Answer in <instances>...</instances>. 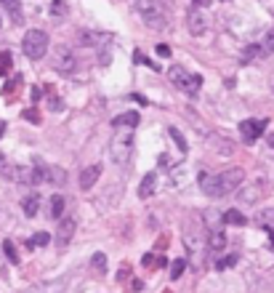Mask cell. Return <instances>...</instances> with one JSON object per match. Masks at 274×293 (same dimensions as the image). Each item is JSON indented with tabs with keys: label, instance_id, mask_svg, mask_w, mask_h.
<instances>
[{
	"label": "cell",
	"instance_id": "3",
	"mask_svg": "<svg viewBox=\"0 0 274 293\" xmlns=\"http://www.w3.org/2000/svg\"><path fill=\"white\" fill-rule=\"evenodd\" d=\"M117 134L109 142V157L115 165H128L133 155V128H115Z\"/></svg>",
	"mask_w": 274,
	"mask_h": 293
},
{
	"label": "cell",
	"instance_id": "12",
	"mask_svg": "<svg viewBox=\"0 0 274 293\" xmlns=\"http://www.w3.org/2000/svg\"><path fill=\"white\" fill-rule=\"evenodd\" d=\"M154 192H157V173L149 171V173H144L141 184H138V197H141V200H149Z\"/></svg>",
	"mask_w": 274,
	"mask_h": 293
},
{
	"label": "cell",
	"instance_id": "30",
	"mask_svg": "<svg viewBox=\"0 0 274 293\" xmlns=\"http://www.w3.org/2000/svg\"><path fill=\"white\" fill-rule=\"evenodd\" d=\"M234 264H237V256H234V253H232V256H224V259H218V261H216V269H229V267H234Z\"/></svg>",
	"mask_w": 274,
	"mask_h": 293
},
{
	"label": "cell",
	"instance_id": "10",
	"mask_svg": "<svg viewBox=\"0 0 274 293\" xmlns=\"http://www.w3.org/2000/svg\"><path fill=\"white\" fill-rule=\"evenodd\" d=\"M75 229H77V221L72 219V216H61L59 227H56V245L59 248H67L69 240L75 237Z\"/></svg>",
	"mask_w": 274,
	"mask_h": 293
},
{
	"label": "cell",
	"instance_id": "19",
	"mask_svg": "<svg viewBox=\"0 0 274 293\" xmlns=\"http://www.w3.org/2000/svg\"><path fill=\"white\" fill-rule=\"evenodd\" d=\"M258 195H261V184H253V187L240 192V203H256Z\"/></svg>",
	"mask_w": 274,
	"mask_h": 293
},
{
	"label": "cell",
	"instance_id": "17",
	"mask_svg": "<svg viewBox=\"0 0 274 293\" xmlns=\"http://www.w3.org/2000/svg\"><path fill=\"white\" fill-rule=\"evenodd\" d=\"M48 13L53 19H64L69 13V3H67V0H53V3L48 5Z\"/></svg>",
	"mask_w": 274,
	"mask_h": 293
},
{
	"label": "cell",
	"instance_id": "5",
	"mask_svg": "<svg viewBox=\"0 0 274 293\" xmlns=\"http://www.w3.org/2000/svg\"><path fill=\"white\" fill-rule=\"evenodd\" d=\"M21 48H24V56L27 59H43L45 51H48V35L43 32V29H29L24 32V40H21Z\"/></svg>",
	"mask_w": 274,
	"mask_h": 293
},
{
	"label": "cell",
	"instance_id": "37",
	"mask_svg": "<svg viewBox=\"0 0 274 293\" xmlns=\"http://www.w3.org/2000/svg\"><path fill=\"white\" fill-rule=\"evenodd\" d=\"M269 146H274V134H269Z\"/></svg>",
	"mask_w": 274,
	"mask_h": 293
},
{
	"label": "cell",
	"instance_id": "26",
	"mask_svg": "<svg viewBox=\"0 0 274 293\" xmlns=\"http://www.w3.org/2000/svg\"><path fill=\"white\" fill-rule=\"evenodd\" d=\"M3 253H5V259H8L11 264H19L16 248H13V243H11V240H3Z\"/></svg>",
	"mask_w": 274,
	"mask_h": 293
},
{
	"label": "cell",
	"instance_id": "7",
	"mask_svg": "<svg viewBox=\"0 0 274 293\" xmlns=\"http://www.w3.org/2000/svg\"><path fill=\"white\" fill-rule=\"evenodd\" d=\"M107 43H112V35L101 32V29H80L77 32V45H83V48H104Z\"/></svg>",
	"mask_w": 274,
	"mask_h": 293
},
{
	"label": "cell",
	"instance_id": "9",
	"mask_svg": "<svg viewBox=\"0 0 274 293\" xmlns=\"http://www.w3.org/2000/svg\"><path fill=\"white\" fill-rule=\"evenodd\" d=\"M186 27H189V35H194V37L205 35V29H208V16H205V11L197 8V5H192V8L186 11Z\"/></svg>",
	"mask_w": 274,
	"mask_h": 293
},
{
	"label": "cell",
	"instance_id": "28",
	"mask_svg": "<svg viewBox=\"0 0 274 293\" xmlns=\"http://www.w3.org/2000/svg\"><path fill=\"white\" fill-rule=\"evenodd\" d=\"M256 56H261V45H256V43L245 45V51H242V61H250V59H256Z\"/></svg>",
	"mask_w": 274,
	"mask_h": 293
},
{
	"label": "cell",
	"instance_id": "29",
	"mask_svg": "<svg viewBox=\"0 0 274 293\" xmlns=\"http://www.w3.org/2000/svg\"><path fill=\"white\" fill-rule=\"evenodd\" d=\"M11 72V53L3 51L0 53V75H8Z\"/></svg>",
	"mask_w": 274,
	"mask_h": 293
},
{
	"label": "cell",
	"instance_id": "8",
	"mask_svg": "<svg viewBox=\"0 0 274 293\" xmlns=\"http://www.w3.org/2000/svg\"><path fill=\"white\" fill-rule=\"evenodd\" d=\"M266 128H269V123H266V120H242L240 123L242 142H245V144H256L258 139L266 134Z\"/></svg>",
	"mask_w": 274,
	"mask_h": 293
},
{
	"label": "cell",
	"instance_id": "20",
	"mask_svg": "<svg viewBox=\"0 0 274 293\" xmlns=\"http://www.w3.org/2000/svg\"><path fill=\"white\" fill-rule=\"evenodd\" d=\"M48 181H53L56 187H64L67 184V173L61 168H48Z\"/></svg>",
	"mask_w": 274,
	"mask_h": 293
},
{
	"label": "cell",
	"instance_id": "21",
	"mask_svg": "<svg viewBox=\"0 0 274 293\" xmlns=\"http://www.w3.org/2000/svg\"><path fill=\"white\" fill-rule=\"evenodd\" d=\"M48 243H51V235L48 232H37V235L29 237V248H35V245H37V248H45Z\"/></svg>",
	"mask_w": 274,
	"mask_h": 293
},
{
	"label": "cell",
	"instance_id": "27",
	"mask_svg": "<svg viewBox=\"0 0 274 293\" xmlns=\"http://www.w3.org/2000/svg\"><path fill=\"white\" fill-rule=\"evenodd\" d=\"M184 269H186V261L184 259H173V264H170V277L178 280V277L184 275Z\"/></svg>",
	"mask_w": 274,
	"mask_h": 293
},
{
	"label": "cell",
	"instance_id": "15",
	"mask_svg": "<svg viewBox=\"0 0 274 293\" xmlns=\"http://www.w3.org/2000/svg\"><path fill=\"white\" fill-rule=\"evenodd\" d=\"M64 205H67V200L61 197V195H53L51 197V205H48V216L53 221H59L61 216H64Z\"/></svg>",
	"mask_w": 274,
	"mask_h": 293
},
{
	"label": "cell",
	"instance_id": "4",
	"mask_svg": "<svg viewBox=\"0 0 274 293\" xmlns=\"http://www.w3.org/2000/svg\"><path fill=\"white\" fill-rule=\"evenodd\" d=\"M168 78H170V83L178 88V91H184L186 96H197L200 94V88H202V78L197 72H189V69H184V67H178V64H173L168 69Z\"/></svg>",
	"mask_w": 274,
	"mask_h": 293
},
{
	"label": "cell",
	"instance_id": "6",
	"mask_svg": "<svg viewBox=\"0 0 274 293\" xmlns=\"http://www.w3.org/2000/svg\"><path fill=\"white\" fill-rule=\"evenodd\" d=\"M53 69H56L59 75H64V78L75 75L77 56H75V51L69 48V45H56V48H53Z\"/></svg>",
	"mask_w": 274,
	"mask_h": 293
},
{
	"label": "cell",
	"instance_id": "33",
	"mask_svg": "<svg viewBox=\"0 0 274 293\" xmlns=\"http://www.w3.org/2000/svg\"><path fill=\"white\" fill-rule=\"evenodd\" d=\"M192 3L197 5V8H202V5H210V3H213V0H192Z\"/></svg>",
	"mask_w": 274,
	"mask_h": 293
},
{
	"label": "cell",
	"instance_id": "23",
	"mask_svg": "<svg viewBox=\"0 0 274 293\" xmlns=\"http://www.w3.org/2000/svg\"><path fill=\"white\" fill-rule=\"evenodd\" d=\"M91 264H93V269H96L99 275H104V272H107V256H104V253H93Z\"/></svg>",
	"mask_w": 274,
	"mask_h": 293
},
{
	"label": "cell",
	"instance_id": "2",
	"mask_svg": "<svg viewBox=\"0 0 274 293\" xmlns=\"http://www.w3.org/2000/svg\"><path fill=\"white\" fill-rule=\"evenodd\" d=\"M136 13L149 29H168V8L162 0H136Z\"/></svg>",
	"mask_w": 274,
	"mask_h": 293
},
{
	"label": "cell",
	"instance_id": "34",
	"mask_svg": "<svg viewBox=\"0 0 274 293\" xmlns=\"http://www.w3.org/2000/svg\"><path fill=\"white\" fill-rule=\"evenodd\" d=\"M40 96H43V91H40V88H32V99H35V102H37Z\"/></svg>",
	"mask_w": 274,
	"mask_h": 293
},
{
	"label": "cell",
	"instance_id": "16",
	"mask_svg": "<svg viewBox=\"0 0 274 293\" xmlns=\"http://www.w3.org/2000/svg\"><path fill=\"white\" fill-rule=\"evenodd\" d=\"M226 232H221V229H216V232H210V240H208V248L210 251H224L226 248Z\"/></svg>",
	"mask_w": 274,
	"mask_h": 293
},
{
	"label": "cell",
	"instance_id": "11",
	"mask_svg": "<svg viewBox=\"0 0 274 293\" xmlns=\"http://www.w3.org/2000/svg\"><path fill=\"white\" fill-rule=\"evenodd\" d=\"M99 176H101V165L99 163L96 165H88V168H83V171H80V179H77V184H80V189L88 192L93 184L99 181Z\"/></svg>",
	"mask_w": 274,
	"mask_h": 293
},
{
	"label": "cell",
	"instance_id": "1",
	"mask_svg": "<svg viewBox=\"0 0 274 293\" xmlns=\"http://www.w3.org/2000/svg\"><path fill=\"white\" fill-rule=\"evenodd\" d=\"M242 181H245V171H242V168H229V171L216 173V176L200 173V189L205 192L208 197H224V195H229V192H234Z\"/></svg>",
	"mask_w": 274,
	"mask_h": 293
},
{
	"label": "cell",
	"instance_id": "22",
	"mask_svg": "<svg viewBox=\"0 0 274 293\" xmlns=\"http://www.w3.org/2000/svg\"><path fill=\"white\" fill-rule=\"evenodd\" d=\"M13 168H16V165H11L8 157L0 152V176H5V179H13Z\"/></svg>",
	"mask_w": 274,
	"mask_h": 293
},
{
	"label": "cell",
	"instance_id": "25",
	"mask_svg": "<svg viewBox=\"0 0 274 293\" xmlns=\"http://www.w3.org/2000/svg\"><path fill=\"white\" fill-rule=\"evenodd\" d=\"M168 134H170V139H173V142L178 144V149H181V152L189 149V144H186V139L181 136V131H178V128H168Z\"/></svg>",
	"mask_w": 274,
	"mask_h": 293
},
{
	"label": "cell",
	"instance_id": "24",
	"mask_svg": "<svg viewBox=\"0 0 274 293\" xmlns=\"http://www.w3.org/2000/svg\"><path fill=\"white\" fill-rule=\"evenodd\" d=\"M269 53H274V29H269L264 37V45H261V56H269Z\"/></svg>",
	"mask_w": 274,
	"mask_h": 293
},
{
	"label": "cell",
	"instance_id": "31",
	"mask_svg": "<svg viewBox=\"0 0 274 293\" xmlns=\"http://www.w3.org/2000/svg\"><path fill=\"white\" fill-rule=\"evenodd\" d=\"M154 53H157L160 59H170V53H173V51H170L168 43H157V45H154Z\"/></svg>",
	"mask_w": 274,
	"mask_h": 293
},
{
	"label": "cell",
	"instance_id": "32",
	"mask_svg": "<svg viewBox=\"0 0 274 293\" xmlns=\"http://www.w3.org/2000/svg\"><path fill=\"white\" fill-rule=\"evenodd\" d=\"M24 118L29 123H40V115H37V110H24Z\"/></svg>",
	"mask_w": 274,
	"mask_h": 293
},
{
	"label": "cell",
	"instance_id": "14",
	"mask_svg": "<svg viewBox=\"0 0 274 293\" xmlns=\"http://www.w3.org/2000/svg\"><path fill=\"white\" fill-rule=\"evenodd\" d=\"M138 120H141L138 112H125V115H117V118L112 120V128H136Z\"/></svg>",
	"mask_w": 274,
	"mask_h": 293
},
{
	"label": "cell",
	"instance_id": "36",
	"mask_svg": "<svg viewBox=\"0 0 274 293\" xmlns=\"http://www.w3.org/2000/svg\"><path fill=\"white\" fill-rule=\"evenodd\" d=\"M269 240H272V248H274V229H269Z\"/></svg>",
	"mask_w": 274,
	"mask_h": 293
},
{
	"label": "cell",
	"instance_id": "18",
	"mask_svg": "<svg viewBox=\"0 0 274 293\" xmlns=\"http://www.w3.org/2000/svg\"><path fill=\"white\" fill-rule=\"evenodd\" d=\"M224 221H226V224H232V227H245V221H248V219L237 211V208H232V211H226V213H224Z\"/></svg>",
	"mask_w": 274,
	"mask_h": 293
},
{
	"label": "cell",
	"instance_id": "35",
	"mask_svg": "<svg viewBox=\"0 0 274 293\" xmlns=\"http://www.w3.org/2000/svg\"><path fill=\"white\" fill-rule=\"evenodd\" d=\"M3 134H5V123L0 120V139H3Z\"/></svg>",
	"mask_w": 274,
	"mask_h": 293
},
{
	"label": "cell",
	"instance_id": "13",
	"mask_svg": "<svg viewBox=\"0 0 274 293\" xmlns=\"http://www.w3.org/2000/svg\"><path fill=\"white\" fill-rule=\"evenodd\" d=\"M21 211H24V216H29V219H35L37 211H40V195L32 192V195L21 197Z\"/></svg>",
	"mask_w": 274,
	"mask_h": 293
}]
</instances>
